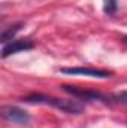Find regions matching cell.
I'll use <instances>...</instances> for the list:
<instances>
[{
  "label": "cell",
  "instance_id": "cell-2",
  "mask_svg": "<svg viewBox=\"0 0 127 128\" xmlns=\"http://www.w3.org/2000/svg\"><path fill=\"white\" fill-rule=\"evenodd\" d=\"M0 113L5 121L15 125H29L30 122V115L17 106H3Z\"/></svg>",
  "mask_w": 127,
  "mask_h": 128
},
{
  "label": "cell",
  "instance_id": "cell-1",
  "mask_svg": "<svg viewBox=\"0 0 127 128\" xmlns=\"http://www.w3.org/2000/svg\"><path fill=\"white\" fill-rule=\"evenodd\" d=\"M24 103H32V104H48L55 109H60L66 113L72 115H79L84 113V104L78 100H66V98H57L51 96H43V94H32L23 98Z\"/></svg>",
  "mask_w": 127,
  "mask_h": 128
},
{
  "label": "cell",
  "instance_id": "cell-4",
  "mask_svg": "<svg viewBox=\"0 0 127 128\" xmlns=\"http://www.w3.org/2000/svg\"><path fill=\"white\" fill-rule=\"evenodd\" d=\"M66 92L72 94L76 98H81V100H87V101H108V98L97 92V91H91V90H85V88H78V86H72V85H63L61 86Z\"/></svg>",
  "mask_w": 127,
  "mask_h": 128
},
{
  "label": "cell",
  "instance_id": "cell-9",
  "mask_svg": "<svg viewBox=\"0 0 127 128\" xmlns=\"http://www.w3.org/2000/svg\"><path fill=\"white\" fill-rule=\"evenodd\" d=\"M123 40H124V43L127 45V36H124V37H123Z\"/></svg>",
  "mask_w": 127,
  "mask_h": 128
},
{
  "label": "cell",
  "instance_id": "cell-8",
  "mask_svg": "<svg viewBox=\"0 0 127 128\" xmlns=\"http://www.w3.org/2000/svg\"><path fill=\"white\" fill-rule=\"evenodd\" d=\"M114 98H115L118 103H121V104H127V91H121V92L115 94Z\"/></svg>",
  "mask_w": 127,
  "mask_h": 128
},
{
  "label": "cell",
  "instance_id": "cell-5",
  "mask_svg": "<svg viewBox=\"0 0 127 128\" xmlns=\"http://www.w3.org/2000/svg\"><path fill=\"white\" fill-rule=\"evenodd\" d=\"M34 46L32 40L29 39H18V40H12L6 45H3L2 48V58H6L12 54H17V52H23V51H29Z\"/></svg>",
  "mask_w": 127,
  "mask_h": 128
},
{
  "label": "cell",
  "instance_id": "cell-6",
  "mask_svg": "<svg viewBox=\"0 0 127 128\" xmlns=\"http://www.w3.org/2000/svg\"><path fill=\"white\" fill-rule=\"evenodd\" d=\"M23 26H24V22H17V24H14V26H11V27L5 28V30L2 32V43L6 45V43L12 42V37L21 30Z\"/></svg>",
  "mask_w": 127,
  "mask_h": 128
},
{
  "label": "cell",
  "instance_id": "cell-3",
  "mask_svg": "<svg viewBox=\"0 0 127 128\" xmlns=\"http://www.w3.org/2000/svg\"><path fill=\"white\" fill-rule=\"evenodd\" d=\"M61 73L66 74H78V76H88V78H99V79H106V78H112L114 73L109 70H103V68H93V67H64L60 68Z\"/></svg>",
  "mask_w": 127,
  "mask_h": 128
},
{
  "label": "cell",
  "instance_id": "cell-7",
  "mask_svg": "<svg viewBox=\"0 0 127 128\" xmlns=\"http://www.w3.org/2000/svg\"><path fill=\"white\" fill-rule=\"evenodd\" d=\"M117 0H105L103 2V10L108 15H114L117 12Z\"/></svg>",
  "mask_w": 127,
  "mask_h": 128
}]
</instances>
